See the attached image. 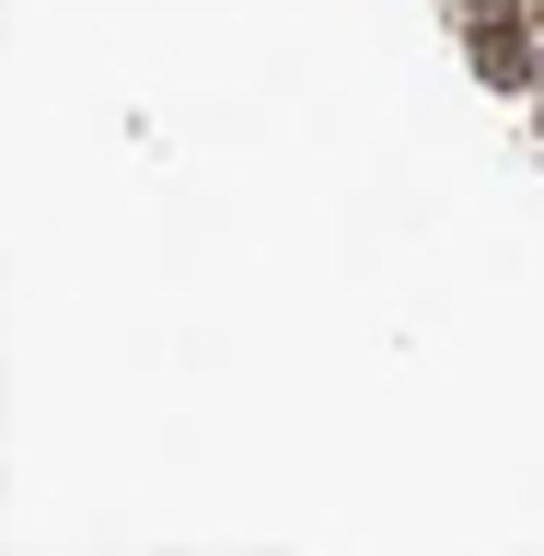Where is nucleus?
Here are the masks:
<instances>
[{
  "label": "nucleus",
  "instance_id": "1",
  "mask_svg": "<svg viewBox=\"0 0 544 556\" xmlns=\"http://www.w3.org/2000/svg\"><path fill=\"white\" fill-rule=\"evenodd\" d=\"M476 70H498V81H521V70H533V47H521L510 24H476Z\"/></svg>",
  "mask_w": 544,
  "mask_h": 556
}]
</instances>
